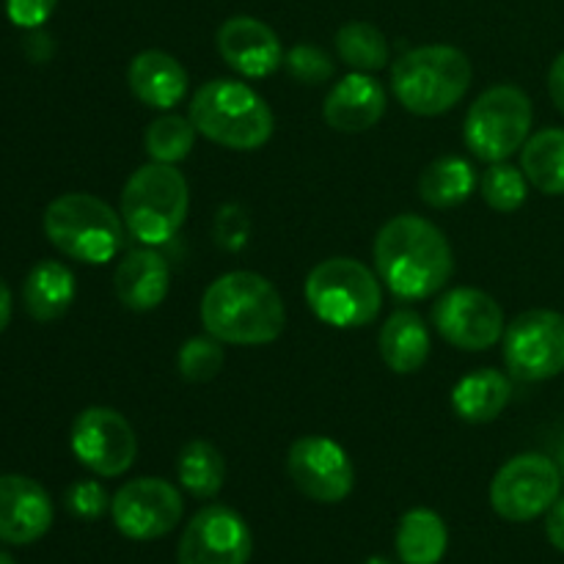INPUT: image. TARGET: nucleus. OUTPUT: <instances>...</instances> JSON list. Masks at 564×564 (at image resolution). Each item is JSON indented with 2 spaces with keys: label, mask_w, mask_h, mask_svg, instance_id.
<instances>
[{
  "label": "nucleus",
  "mask_w": 564,
  "mask_h": 564,
  "mask_svg": "<svg viewBox=\"0 0 564 564\" xmlns=\"http://www.w3.org/2000/svg\"><path fill=\"white\" fill-rule=\"evenodd\" d=\"M202 323L220 345H273L284 334L286 308L279 290L264 275L231 270L204 292Z\"/></svg>",
  "instance_id": "obj_2"
},
{
  "label": "nucleus",
  "mask_w": 564,
  "mask_h": 564,
  "mask_svg": "<svg viewBox=\"0 0 564 564\" xmlns=\"http://www.w3.org/2000/svg\"><path fill=\"white\" fill-rule=\"evenodd\" d=\"M72 452L97 477H121L138 455L135 430L113 408H86L72 424Z\"/></svg>",
  "instance_id": "obj_12"
},
{
  "label": "nucleus",
  "mask_w": 564,
  "mask_h": 564,
  "mask_svg": "<svg viewBox=\"0 0 564 564\" xmlns=\"http://www.w3.org/2000/svg\"><path fill=\"white\" fill-rule=\"evenodd\" d=\"M176 369L187 383H207L224 369V350L215 336H193L176 352Z\"/></svg>",
  "instance_id": "obj_31"
},
{
  "label": "nucleus",
  "mask_w": 564,
  "mask_h": 564,
  "mask_svg": "<svg viewBox=\"0 0 564 564\" xmlns=\"http://www.w3.org/2000/svg\"><path fill=\"white\" fill-rule=\"evenodd\" d=\"M336 53L339 58L350 66L352 72H375L383 69L391 58L389 39L383 36L380 28H375L372 22H347L336 33Z\"/></svg>",
  "instance_id": "obj_28"
},
{
  "label": "nucleus",
  "mask_w": 564,
  "mask_h": 564,
  "mask_svg": "<svg viewBox=\"0 0 564 564\" xmlns=\"http://www.w3.org/2000/svg\"><path fill=\"white\" fill-rule=\"evenodd\" d=\"M44 235L64 257L108 264L124 248V220L91 193H64L44 209Z\"/></svg>",
  "instance_id": "obj_5"
},
{
  "label": "nucleus",
  "mask_w": 564,
  "mask_h": 564,
  "mask_svg": "<svg viewBox=\"0 0 564 564\" xmlns=\"http://www.w3.org/2000/svg\"><path fill=\"white\" fill-rule=\"evenodd\" d=\"M66 510L80 521H99L110 510V496L97 479H80L66 490Z\"/></svg>",
  "instance_id": "obj_33"
},
{
  "label": "nucleus",
  "mask_w": 564,
  "mask_h": 564,
  "mask_svg": "<svg viewBox=\"0 0 564 564\" xmlns=\"http://www.w3.org/2000/svg\"><path fill=\"white\" fill-rule=\"evenodd\" d=\"M251 235V218L240 204H226L215 218V240L226 251H240Z\"/></svg>",
  "instance_id": "obj_34"
},
{
  "label": "nucleus",
  "mask_w": 564,
  "mask_h": 564,
  "mask_svg": "<svg viewBox=\"0 0 564 564\" xmlns=\"http://www.w3.org/2000/svg\"><path fill=\"white\" fill-rule=\"evenodd\" d=\"M549 91H551V99H554L556 110H560V113H564V53L556 55V61H554V64H551Z\"/></svg>",
  "instance_id": "obj_37"
},
{
  "label": "nucleus",
  "mask_w": 564,
  "mask_h": 564,
  "mask_svg": "<svg viewBox=\"0 0 564 564\" xmlns=\"http://www.w3.org/2000/svg\"><path fill=\"white\" fill-rule=\"evenodd\" d=\"M185 501L180 490L160 477L130 479L110 499V518L127 540L149 543L174 532L182 521Z\"/></svg>",
  "instance_id": "obj_11"
},
{
  "label": "nucleus",
  "mask_w": 564,
  "mask_h": 564,
  "mask_svg": "<svg viewBox=\"0 0 564 564\" xmlns=\"http://www.w3.org/2000/svg\"><path fill=\"white\" fill-rule=\"evenodd\" d=\"M58 0H6V14L17 28L36 31L53 17Z\"/></svg>",
  "instance_id": "obj_35"
},
{
  "label": "nucleus",
  "mask_w": 564,
  "mask_h": 564,
  "mask_svg": "<svg viewBox=\"0 0 564 564\" xmlns=\"http://www.w3.org/2000/svg\"><path fill=\"white\" fill-rule=\"evenodd\" d=\"M397 554L405 564H438L444 560L446 545H449V532L438 512L427 507L408 510L400 518V527L394 534Z\"/></svg>",
  "instance_id": "obj_24"
},
{
  "label": "nucleus",
  "mask_w": 564,
  "mask_h": 564,
  "mask_svg": "<svg viewBox=\"0 0 564 564\" xmlns=\"http://www.w3.org/2000/svg\"><path fill=\"white\" fill-rule=\"evenodd\" d=\"M180 485L196 499H213L220 494L226 479L224 455L209 441H191L176 457Z\"/></svg>",
  "instance_id": "obj_27"
},
{
  "label": "nucleus",
  "mask_w": 564,
  "mask_h": 564,
  "mask_svg": "<svg viewBox=\"0 0 564 564\" xmlns=\"http://www.w3.org/2000/svg\"><path fill=\"white\" fill-rule=\"evenodd\" d=\"M471 86V61L452 44H424L400 55L391 69V91L416 116H441L455 108Z\"/></svg>",
  "instance_id": "obj_4"
},
{
  "label": "nucleus",
  "mask_w": 564,
  "mask_h": 564,
  "mask_svg": "<svg viewBox=\"0 0 564 564\" xmlns=\"http://www.w3.org/2000/svg\"><path fill=\"white\" fill-rule=\"evenodd\" d=\"M116 297L130 312H152L169 297L171 268L154 248L124 253L113 273Z\"/></svg>",
  "instance_id": "obj_19"
},
{
  "label": "nucleus",
  "mask_w": 564,
  "mask_h": 564,
  "mask_svg": "<svg viewBox=\"0 0 564 564\" xmlns=\"http://www.w3.org/2000/svg\"><path fill=\"white\" fill-rule=\"evenodd\" d=\"M380 356H383L386 367L397 375H413L424 367L430 358V330L424 319L411 308H400L386 319L380 328Z\"/></svg>",
  "instance_id": "obj_21"
},
{
  "label": "nucleus",
  "mask_w": 564,
  "mask_h": 564,
  "mask_svg": "<svg viewBox=\"0 0 564 564\" xmlns=\"http://www.w3.org/2000/svg\"><path fill=\"white\" fill-rule=\"evenodd\" d=\"M527 174L521 169L510 163H490V169L482 174V198L488 202V207H494L496 213H516L527 202Z\"/></svg>",
  "instance_id": "obj_30"
},
{
  "label": "nucleus",
  "mask_w": 564,
  "mask_h": 564,
  "mask_svg": "<svg viewBox=\"0 0 564 564\" xmlns=\"http://www.w3.org/2000/svg\"><path fill=\"white\" fill-rule=\"evenodd\" d=\"M532 130V99L512 83L488 88L474 99L463 124V141L474 158L505 163L523 149Z\"/></svg>",
  "instance_id": "obj_8"
},
{
  "label": "nucleus",
  "mask_w": 564,
  "mask_h": 564,
  "mask_svg": "<svg viewBox=\"0 0 564 564\" xmlns=\"http://www.w3.org/2000/svg\"><path fill=\"white\" fill-rule=\"evenodd\" d=\"M218 53L237 75L251 77H270L273 72L281 69L284 64V47L281 39L270 25L253 17H229L224 25L218 28Z\"/></svg>",
  "instance_id": "obj_17"
},
{
  "label": "nucleus",
  "mask_w": 564,
  "mask_h": 564,
  "mask_svg": "<svg viewBox=\"0 0 564 564\" xmlns=\"http://www.w3.org/2000/svg\"><path fill=\"white\" fill-rule=\"evenodd\" d=\"M127 83L143 105L154 110H171L187 97L191 77L185 66L165 50H143L127 66Z\"/></svg>",
  "instance_id": "obj_20"
},
{
  "label": "nucleus",
  "mask_w": 564,
  "mask_h": 564,
  "mask_svg": "<svg viewBox=\"0 0 564 564\" xmlns=\"http://www.w3.org/2000/svg\"><path fill=\"white\" fill-rule=\"evenodd\" d=\"M562 468L551 457L527 452L507 460L490 482V505L510 523H527L545 516L560 499Z\"/></svg>",
  "instance_id": "obj_9"
},
{
  "label": "nucleus",
  "mask_w": 564,
  "mask_h": 564,
  "mask_svg": "<svg viewBox=\"0 0 564 564\" xmlns=\"http://www.w3.org/2000/svg\"><path fill=\"white\" fill-rule=\"evenodd\" d=\"M28 55H31L33 61H47L50 53H53V44H50V36H44V33H33L31 39H28Z\"/></svg>",
  "instance_id": "obj_38"
},
{
  "label": "nucleus",
  "mask_w": 564,
  "mask_h": 564,
  "mask_svg": "<svg viewBox=\"0 0 564 564\" xmlns=\"http://www.w3.org/2000/svg\"><path fill=\"white\" fill-rule=\"evenodd\" d=\"M505 364L523 383H543L564 372V314L523 312L505 330Z\"/></svg>",
  "instance_id": "obj_10"
},
{
  "label": "nucleus",
  "mask_w": 564,
  "mask_h": 564,
  "mask_svg": "<svg viewBox=\"0 0 564 564\" xmlns=\"http://www.w3.org/2000/svg\"><path fill=\"white\" fill-rule=\"evenodd\" d=\"M0 564H17L14 560H11L9 554H6V551H0Z\"/></svg>",
  "instance_id": "obj_41"
},
{
  "label": "nucleus",
  "mask_w": 564,
  "mask_h": 564,
  "mask_svg": "<svg viewBox=\"0 0 564 564\" xmlns=\"http://www.w3.org/2000/svg\"><path fill=\"white\" fill-rule=\"evenodd\" d=\"M306 303L319 323L330 328H364L383 306L380 275L350 257H334L319 262L308 273Z\"/></svg>",
  "instance_id": "obj_7"
},
{
  "label": "nucleus",
  "mask_w": 564,
  "mask_h": 564,
  "mask_svg": "<svg viewBox=\"0 0 564 564\" xmlns=\"http://www.w3.org/2000/svg\"><path fill=\"white\" fill-rule=\"evenodd\" d=\"M191 209V187L182 171L165 163H147L121 191V220L143 246H165L182 229Z\"/></svg>",
  "instance_id": "obj_6"
},
{
  "label": "nucleus",
  "mask_w": 564,
  "mask_h": 564,
  "mask_svg": "<svg viewBox=\"0 0 564 564\" xmlns=\"http://www.w3.org/2000/svg\"><path fill=\"white\" fill-rule=\"evenodd\" d=\"M286 471L306 499L339 505L352 494L356 471L347 452L325 435H303L290 446Z\"/></svg>",
  "instance_id": "obj_13"
},
{
  "label": "nucleus",
  "mask_w": 564,
  "mask_h": 564,
  "mask_svg": "<svg viewBox=\"0 0 564 564\" xmlns=\"http://www.w3.org/2000/svg\"><path fill=\"white\" fill-rule=\"evenodd\" d=\"M386 88L367 72H350L328 91L323 105V119L336 132H367L383 119Z\"/></svg>",
  "instance_id": "obj_18"
},
{
  "label": "nucleus",
  "mask_w": 564,
  "mask_h": 564,
  "mask_svg": "<svg viewBox=\"0 0 564 564\" xmlns=\"http://www.w3.org/2000/svg\"><path fill=\"white\" fill-rule=\"evenodd\" d=\"M375 268L400 301H424L455 275V251L444 231L419 215H397L375 237Z\"/></svg>",
  "instance_id": "obj_1"
},
{
  "label": "nucleus",
  "mask_w": 564,
  "mask_h": 564,
  "mask_svg": "<svg viewBox=\"0 0 564 564\" xmlns=\"http://www.w3.org/2000/svg\"><path fill=\"white\" fill-rule=\"evenodd\" d=\"M187 116L204 138L235 152L262 149L275 127L273 110L262 94L253 91L248 83L229 77L198 86Z\"/></svg>",
  "instance_id": "obj_3"
},
{
  "label": "nucleus",
  "mask_w": 564,
  "mask_h": 564,
  "mask_svg": "<svg viewBox=\"0 0 564 564\" xmlns=\"http://www.w3.org/2000/svg\"><path fill=\"white\" fill-rule=\"evenodd\" d=\"M477 191V171L468 160L446 154V158L433 160L419 176V196L427 207L449 209L457 204L468 202Z\"/></svg>",
  "instance_id": "obj_25"
},
{
  "label": "nucleus",
  "mask_w": 564,
  "mask_h": 564,
  "mask_svg": "<svg viewBox=\"0 0 564 564\" xmlns=\"http://www.w3.org/2000/svg\"><path fill=\"white\" fill-rule=\"evenodd\" d=\"M521 171L529 185L545 196H564V130L549 127L534 135L521 149Z\"/></svg>",
  "instance_id": "obj_26"
},
{
  "label": "nucleus",
  "mask_w": 564,
  "mask_h": 564,
  "mask_svg": "<svg viewBox=\"0 0 564 564\" xmlns=\"http://www.w3.org/2000/svg\"><path fill=\"white\" fill-rule=\"evenodd\" d=\"M560 463H562V485H564V446H562V452H560Z\"/></svg>",
  "instance_id": "obj_42"
},
{
  "label": "nucleus",
  "mask_w": 564,
  "mask_h": 564,
  "mask_svg": "<svg viewBox=\"0 0 564 564\" xmlns=\"http://www.w3.org/2000/svg\"><path fill=\"white\" fill-rule=\"evenodd\" d=\"M364 564H391V562L383 560V556H369V560L364 562Z\"/></svg>",
  "instance_id": "obj_40"
},
{
  "label": "nucleus",
  "mask_w": 564,
  "mask_h": 564,
  "mask_svg": "<svg viewBox=\"0 0 564 564\" xmlns=\"http://www.w3.org/2000/svg\"><path fill=\"white\" fill-rule=\"evenodd\" d=\"M196 132L198 130L191 121V116L185 119V116L163 113L147 127L143 147H147V154L154 163L174 165L193 152V147H196Z\"/></svg>",
  "instance_id": "obj_29"
},
{
  "label": "nucleus",
  "mask_w": 564,
  "mask_h": 564,
  "mask_svg": "<svg viewBox=\"0 0 564 564\" xmlns=\"http://www.w3.org/2000/svg\"><path fill=\"white\" fill-rule=\"evenodd\" d=\"M545 534H549V543L564 554V499H556L554 507L549 510V518H545Z\"/></svg>",
  "instance_id": "obj_36"
},
{
  "label": "nucleus",
  "mask_w": 564,
  "mask_h": 564,
  "mask_svg": "<svg viewBox=\"0 0 564 564\" xmlns=\"http://www.w3.org/2000/svg\"><path fill=\"white\" fill-rule=\"evenodd\" d=\"M75 275L64 262H55V259L39 262L22 284V303L36 323H53L64 317L75 303Z\"/></svg>",
  "instance_id": "obj_22"
},
{
  "label": "nucleus",
  "mask_w": 564,
  "mask_h": 564,
  "mask_svg": "<svg viewBox=\"0 0 564 564\" xmlns=\"http://www.w3.org/2000/svg\"><path fill=\"white\" fill-rule=\"evenodd\" d=\"M512 386L499 369H474L452 389V411L468 424H488L505 413Z\"/></svg>",
  "instance_id": "obj_23"
},
{
  "label": "nucleus",
  "mask_w": 564,
  "mask_h": 564,
  "mask_svg": "<svg viewBox=\"0 0 564 564\" xmlns=\"http://www.w3.org/2000/svg\"><path fill=\"white\" fill-rule=\"evenodd\" d=\"M9 319H11V290L3 281V275H0V334L9 328Z\"/></svg>",
  "instance_id": "obj_39"
},
{
  "label": "nucleus",
  "mask_w": 564,
  "mask_h": 564,
  "mask_svg": "<svg viewBox=\"0 0 564 564\" xmlns=\"http://www.w3.org/2000/svg\"><path fill=\"white\" fill-rule=\"evenodd\" d=\"M253 538L248 523L231 507L213 505L191 518L180 538V564H248Z\"/></svg>",
  "instance_id": "obj_15"
},
{
  "label": "nucleus",
  "mask_w": 564,
  "mask_h": 564,
  "mask_svg": "<svg viewBox=\"0 0 564 564\" xmlns=\"http://www.w3.org/2000/svg\"><path fill=\"white\" fill-rule=\"evenodd\" d=\"M284 66L297 83H306V86H319V83L334 75V64H330L328 53H323L314 44H295L284 55Z\"/></svg>",
  "instance_id": "obj_32"
},
{
  "label": "nucleus",
  "mask_w": 564,
  "mask_h": 564,
  "mask_svg": "<svg viewBox=\"0 0 564 564\" xmlns=\"http://www.w3.org/2000/svg\"><path fill=\"white\" fill-rule=\"evenodd\" d=\"M433 325L452 347L479 352L499 345L505 336V312L488 292L457 286L438 297L433 306Z\"/></svg>",
  "instance_id": "obj_14"
},
{
  "label": "nucleus",
  "mask_w": 564,
  "mask_h": 564,
  "mask_svg": "<svg viewBox=\"0 0 564 564\" xmlns=\"http://www.w3.org/2000/svg\"><path fill=\"white\" fill-rule=\"evenodd\" d=\"M53 527L47 490L22 474H0V543L31 545Z\"/></svg>",
  "instance_id": "obj_16"
}]
</instances>
